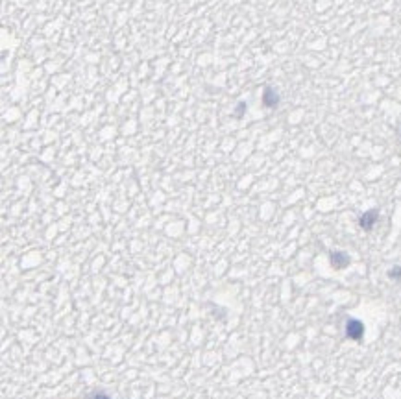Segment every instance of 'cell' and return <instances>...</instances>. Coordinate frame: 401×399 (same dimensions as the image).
<instances>
[{
	"instance_id": "6da1fadb",
	"label": "cell",
	"mask_w": 401,
	"mask_h": 399,
	"mask_svg": "<svg viewBox=\"0 0 401 399\" xmlns=\"http://www.w3.org/2000/svg\"><path fill=\"white\" fill-rule=\"evenodd\" d=\"M346 335L351 340H360L365 335V326L359 320H348L346 324Z\"/></svg>"
},
{
	"instance_id": "7a4b0ae2",
	"label": "cell",
	"mask_w": 401,
	"mask_h": 399,
	"mask_svg": "<svg viewBox=\"0 0 401 399\" xmlns=\"http://www.w3.org/2000/svg\"><path fill=\"white\" fill-rule=\"evenodd\" d=\"M331 262L335 268H344V266H348V262H350V257H348L344 252H335V253H331Z\"/></svg>"
},
{
	"instance_id": "3957f363",
	"label": "cell",
	"mask_w": 401,
	"mask_h": 399,
	"mask_svg": "<svg viewBox=\"0 0 401 399\" xmlns=\"http://www.w3.org/2000/svg\"><path fill=\"white\" fill-rule=\"evenodd\" d=\"M375 222H377V211H368L362 215V218H360V225H362L365 230H372Z\"/></svg>"
},
{
	"instance_id": "277c9868",
	"label": "cell",
	"mask_w": 401,
	"mask_h": 399,
	"mask_svg": "<svg viewBox=\"0 0 401 399\" xmlns=\"http://www.w3.org/2000/svg\"><path fill=\"white\" fill-rule=\"evenodd\" d=\"M276 104H277V94L272 91V89H266V91H264V106L274 107Z\"/></svg>"
},
{
	"instance_id": "5b68a950",
	"label": "cell",
	"mask_w": 401,
	"mask_h": 399,
	"mask_svg": "<svg viewBox=\"0 0 401 399\" xmlns=\"http://www.w3.org/2000/svg\"><path fill=\"white\" fill-rule=\"evenodd\" d=\"M388 275H390L392 279H399V277H401V268H399V266H396L394 270H390V274H388Z\"/></svg>"
},
{
	"instance_id": "8992f818",
	"label": "cell",
	"mask_w": 401,
	"mask_h": 399,
	"mask_svg": "<svg viewBox=\"0 0 401 399\" xmlns=\"http://www.w3.org/2000/svg\"><path fill=\"white\" fill-rule=\"evenodd\" d=\"M91 399H111L109 395H106V394H94V395H91Z\"/></svg>"
}]
</instances>
